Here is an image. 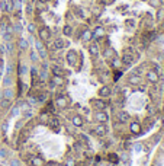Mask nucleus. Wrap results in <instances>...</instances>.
Wrapping results in <instances>:
<instances>
[{"label":"nucleus","mask_w":164,"mask_h":166,"mask_svg":"<svg viewBox=\"0 0 164 166\" xmlns=\"http://www.w3.org/2000/svg\"><path fill=\"white\" fill-rule=\"evenodd\" d=\"M141 130H142V127H141L139 122H137V121H131V122H129V131H131L132 134H139Z\"/></svg>","instance_id":"423d86ee"},{"label":"nucleus","mask_w":164,"mask_h":166,"mask_svg":"<svg viewBox=\"0 0 164 166\" xmlns=\"http://www.w3.org/2000/svg\"><path fill=\"white\" fill-rule=\"evenodd\" d=\"M17 45H19V50H26L28 48V41L25 39V38H20L19 39V42H17Z\"/></svg>","instance_id":"412c9836"},{"label":"nucleus","mask_w":164,"mask_h":166,"mask_svg":"<svg viewBox=\"0 0 164 166\" xmlns=\"http://www.w3.org/2000/svg\"><path fill=\"white\" fill-rule=\"evenodd\" d=\"M64 47H66V41H64V39L57 38V39L54 41V48H55V50H63Z\"/></svg>","instance_id":"f3484780"},{"label":"nucleus","mask_w":164,"mask_h":166,"mask_svg":"<svg viewBox=\"0 0 164 166\" xmlns=\"http://www.w3.org/2000/svg\"><path fill=\"white\" fill-rule=\"evenodd\" d=\"M108 127L105 125V124H99V125H96L95 127V133L98 134V135H105V134H108Z\"/></svg>","instance_id":"9b49d317"},{"label":"nucleus","mask_w":164,"mask_h":166,"mask_svg":"<svg viewBox=\"0 0 164 166\" xmlns=\"http://www.w3.org/2000/svg\"><path fill=\"white\" fill-rule=\"evenodd\" d=\"M3 84H6V86H10V84H12V77H10V74H7V76L3 79Z\"/></svg>","instance_id":"cd10ccee"},{"label":"nucleus","mask_w":164,"mask_h":166,"mask_svg":"<svg viewBox=\"0 0 164 166\" xmlns=\"http://www.w3.org/2000/svg\"><path fill=\"white\" fill-rule=\"evenodd\" d=\"M113 54L115 52H113L112 48H108V50H105V54L103 55H105V58H113Z\"/></svg>","instance_id":"393cba45"},{"label":"nucleus","mask_w":164,"mask_h":166,"mask_svg":"<svg viewBox=\"0 0 164 166\" xmlns=\"http://www.w3.org/2000/svg\"><path fill=\"white\" fill-rule=\"evenodd\" d=\"M71 122H73V125H76V127H83L84 119H83L80 115H74L73 118H71Z\"/></svg>","instance_id":"2eb2a0df"},{"label":"nucleus","mask_w":164,"mask_h":166,"mask_svg":"<svg viewBox=\"0 0 164 166\" xmlns=\"http://www.w3.org/2000/svg\"><path fill=\"white\" fill-rule=\"evenodd\" d=\"M135 149H137V150H141V149H142V146H139V144H137V146H135Z\"/></svg>","instance_id":"58836bf2"},{"label":"nucleus","mask_w":164,"mask_h":166,"mask_svg":"<svg viewBox=\"0 0 164 166\" xmlns=\"http://www.w3.org/2000/svg\"><path fill=\"white\" fill-rule=\"evenodd\" d=\"M63 32H64V35H67V36H70V35L73 33V29H71V26H68V25H66V26H64V29H63Z\"/></svg>","instance_id":"bb28decb"},{"label":"nucleus","mask_w":164,"mask_h":166,"mask_svg":"<svg viewBox=\"0 0 164 166\" xmlns=\"http://www.w3.org/2000/svg\"><path fill=\"white\" fill-rule=\"evenodd\" d=\"M102 1H103V3H106V4H109V3H112L113 0H102Z\"/></svg>","instance_id":"4c0bfd02"},{"label":"nucleus","mask_w":164,"mask_h":166,"mask_svg":"<svg viewBox=\"0 0 164 166\" xmlns=\"http://www.w3.org/2000/svg\"><path fill=\"white\" fill-rule=\"evenodd\" d=\"M3 99V90H0V100Z\"/></svg>","instance_id":"ea45409f"},{"label":"nucleus","mask_w":164,"mask_h":166,"mask_svg":"<svg viewBox=\"0 0 164 166\" xmlns=\"http://www.w3.org/2000/svg\"><path fill=\"white\" fill-rule=\"evenodd\" d=\"M163 23H164V17H163Z\"/></svg>","instance_id":"a19ab883"},{"label":"nucleus","mask_w":164,"mask_h":166,"mask_svg":"<svg viewBox=\"0 0 164 166\" xmlns=\"http://www.w3.org/2000/svg\"><path fill=\"white\" fill-rule=\"evenodd\" d=\"M51 82L54 83L55 86H60V84H64V79H63L61 76H54Z\"/></svg>","instance_id":"4be33fe9"},{"label":"nucleus","mask_w":164,"mask_h":166,"mask_svg":"<svg viewBox=\"0 0 164 166\" xmlns=\"http://www.w3.org/2000/svg\"><path fill=\"white\" fill-rule=\"evenodd\" d=\"M31 76H32V82H38L39 80V76H38V71H36V68H31Z\"/></svg>","instance_id":"b1692460"},{"label":"nucleus","mask_w":164,"mask_h":166,"mask_svg":"<svg viewBox=\"0 0 164 166\" xmlns=\"http://www.w3.org/2000/svg\"><path fill=\"white\" fill-rule=\"evenodd\" d=\"M158 79H160V77H158V73H157L155 70H150L147 73V80L150 83H157Z\"/></svg>","instance_id":"6e6552de"},{"label":"nucleus","mask_w":164,"mask_h":166,"mask_svg":"<svg viewBox=\"0 0 164 166\" xmlns=\"http://www.w3.org/2000/svg\"><path fill=\"white\" fill-rule=\"evenodd\" d=\"M1 128H3V131H6V130H7V122H6V121L3 122V125H1Z\"/></svg>","instance_id":"e433bc0d"},{"label":"nucleus","mask_w":164,"mask_h":166,"mask_svg":"<svg viewBox=\"0 0 164 166\" xmlns=\"http://www.w3.org/2000/svg\"><path fill=\"white\" fill-rule=\"evenodd\" d=\"M150 4L152 6V7H161V0H150Z\"/></svg>","instance_id":"a878e982"},{"label":"nucleus","mask_w":164,"mask_h":166,"mask_svg":"<svg viewBox=\"0 0 164 166\" xmlns=\"http://www.w3.org/2000/svg\"><path fill=\"white\" fill-rule=\"evenodd\" d=\"M89 51H90V54L92 55H99V44L98 42H92L90 45H89Z\"/></svg>","instance_id":"a211bd4d"},{"label":"nucleus","mask_w":164,"mask_h":166,"mask_svg":"<svg viewBox=\"0 0 164 166\" xmlns=\"http://www.w3.org/2000/svg\"><path fill=\"white\" fill-rule=\"evenodd\" d=\"M6 47H7V52H9V54H12V50H13L12 41H6Z\"/></svg>","instance_id":"473e14b6"},{"label":"nucleus","mask_w":164,"mask_h":166,"mask_svg":"<svg viewBox=\"0 0 164 166\" xmlns=\"http://www.w3.org/2000/svg\"><path fill=\"white\" fill-rule=\"evenodd\" d=\"M47 124H48V127H51L52 130H55V128H58V127H60V119H58V118H55V116H48Z\"/></svg>","instance_id":"1a4fd4ad"},{"label":"nucleus","mask_w":164,"mask_h":166,"mask_svg":"<svg viewBox=\"0 0 164 166\" xmlns=\"http://www.w3.org/2000/svg\"><path fill=\"white\" fill-rule=\"evenodd\" d=\"M49 36H51V32H49L47 28H41L39 29V39L41 41H48Z\"/></svg>","instance_id":"ddd939ff"},{"label":"nucleus","mask_w":164,"mask_h":166,"mask_svg":"<svg viewBox=\"0 0 164 166\" xmlns=\"http://www.w3.org/2000/svg\"><path fill=\"white\" fill-rule=\"evenodd\" d=\"M164 17V9L163 7H158V12H157V19L160 20V19H163Z\"/></svg>","instance_id":"c756f323"},{"label":"nucleus","mask_w":164,"mask_h":166,"mask_svg":"<svg viewBox=\"0 0 164 166\" xmlns=\"http://www.w3.org/2000/svg\"><path fill=\"white\" fill-rule=\"evenodd\" d=\"M67 61H68V64H71V66H76L77 64V61H79V57H77V52L76 51H68L67 52Z\"/></svg>","instance_id":"f03ea898"},{"label":"nucleus","mask_w":164,"mask_h":166,"mask_svg":"<svg viewBox=\"0 0 164 166\" xmlns=\"http://www.w3.org/2000/svg\"><path fill=\"white\" fill-rule=\"evenodd\" d=\"M128 83L132 84V86H137V84H139L141 83V76H138V74H132L128 77Z\"/></svg>","instance_id":"4468645a"},{"label":"nucleus","mask_w":164,"mask_h":166,"mask_svg":"<svg viewBox=\"0 0 164 166\" xmlns=\"http://www.w3.org/2000/svg\"><path fill=\"white\" fill-rule=\"evenodd\" d=\"M92 105H93L98 111H105V109H106V106H108V105H106V102H105L103 99H93L92 100Z\"/></svg>","instance_id":"20e7f679"},{"label":"nucleus","mask_w":164,"mask_h":166,"mask_svg":"<svg viewBox=\"0 0 164 166\" xmlns=\"http://www.w3.org/2000/svg\"><path fill=\"white\" fill-rule=\"evenodd\" d=\"M3 98H4V99L12 100L13 98H15V92H13L10 87H7V89H4V90H3Z\"/></svg>","instance_id":"dca6fc26"},{"label":"nucleus","mask_w":164,"mask_h":166,"mask_svg":"<svg viewBox=\"0 0 164 166\" xmlns=\"http://www.w3.org/2000/svg\"><path fill=\"white\" fill-rule=\"evenodd\" d=\"M35 47H36V50L39 52V55L42 57V58H47V50H45V47H44V44H42V41L41 39H36L35 41Z\"/></svg>","instance_id":"7ed1b4c3"},{"label":"nucleus","mask_w":164,"mask_h":166,"mask_svg":"<svg viewBox=\"0 0 164 166\" xmlns=\"http://www.w3.org/2000/svg\"><path fill=\"white\" fill-rule=\"evenodd\" d=\"M92 38H93V32H92L90 29H86V31H83V33H82V39L84 41V42L90 41Z\"/></svg>","instance_id":"6ab92c4d"},{"label":"nucleus","mask_w":164,"mask_h":166,"mask_svg":"<svg viewBox=\"0 0 164 166\" xmlns=\"http://www.w3.org/2000/svg\"><path fill=\"white\" fill-rule=\"evenodd\" d=\"M6 156H7V150L0 149V157H6Z\"/></svg>","instance_id":"72a5a7b5"},{"label":"nucleus","mask_w":164,"mask_h":166,"mask_svg":"<svg viewBox=\"0 0 164 166\" xmlns=\"http://www.w3.org/2000/svg\"><path fill=\"white\" fill-rule=\"evenodd\" d=\"M9 106H10V100L9 99H4V98H3V99L0 100V108H1V109H7Z\"/></svg>","instance_id":"5701e85b"},{"label":"nucleus","mask_w":164,"mask_h":166,"mask_svg":"<svg viewBox=\"0 0 164 166\" xmlns=\"http://www.w3.org/2000/svg\"><path fill=\"white\" fill-rule=\"evenodd\" d=\"M112 95V89L109 87V86H103V87H100L99 89V96H102V98H109Z\"/></svg>","instance_id":"0eeeda50"},{"label":"nucleus","mask_w":164,"mask_h":166,"mask_svg":"<svg viewBox=\"0 0 164 166\" xmlns=\"http://www.w3.org/2000/svg\"><path fill=\"white\" fill-rule=\"evenodd\" d=\"M103 35H105V29L102 26H98L95 29V32H93V38H102Z\"/></svg>","instance_id":"aec40b11"},{"label":"nucleus","mask_w":164,"mask_h":166,"mask_svg":"<svg viewBox=\"0 0 164 166\" xmlns=\"http://www.w3.org/2000/svg\"><path fill=\"white\" fill-rule=\"evenodd\" d=\"M93 119H96L100 124H105V122L109 121V114L105 112V111H96V112L93 114Z\"/></svg>","instance_id":"f257e3e1"},{"label":"nucleus","mask_w":164,"mask_h":166,"mask_svg":"<svg viewBox=\"0 0 164 166\" xmlns=\"http://www.w3.org/2000/svg\"><path fill=\"white\" fill-rule=\"evenodd\" d=\"M116 118L119 119V122H128L129 119H131V116L128 112H125V111H119L118 114H116Z\"/></svg>","instance_id":"9d476101"},{"label":"nucleus","mask_w":164,"mask_h":166,"mask_svg":"<svg viewBox=\"0 0 164 166\" xmlns=\"http://www.w3.org/2000/svg\"><path fill=\"white\" fill-rule=\"evenodd\" d=\"M52 71H54V76H61L63 74V70L58 68V67H52Z\"/></svg>","instance_id":"c85d7f7f"},{"label":"nucleus","mask_w":164,"mask_h":166,"mask_svg":"<svg viewBox=\"0 0 164 166\" xmlns=\"http://www.w3.org/2000/svg\"><path fill=\"white\" fill-rule=\"evenodd\" d=\"M122 63H124L125 66H131L132 63H134V55H132L129 51H125V52H124V55H122Z\"/></svg>","instance_id":"39448f33"},{"label":"nucleus","mask_w":164,"mask_h":166,"mask_svg":"<svg viewBox=\"0 0 164 166\" xmlns=\"http://www.w3.org/2000/svg\"><path fill=\"white\" fill-rule=\"evenodd\" d=\"M55 105H57L58 108H66L67 105H68V100H67L64 96L58 95V96H57V99H55Z\"/></svg>","instance_id":"f8f14e48"},{"label":"nucleus","mask_w":164,"mask_h":166,"mask_svg":"<svg viewBox=\"0 0 164 166\" xmlns=\"http://www.w3.org/2000/svg\"><path fill=\"white\" fill-rule=\"evenodd\" d=\"M112 64H113L115 67H118L119 64H121V60H118V58H113V60H112Z\"/></svg>","instance_id":"c9c22d12"},{"label":"nucleus","mask_w":164,"mask_h":166,"mask_svg":"<svg viewBox=\"0 0 164 166\" xmlns=\"http://www.w3.org/2000/svg\"><path fill=\"white\" fill-rule=\"evenodd\" d=\"M28 31H29L31 33L36 32V26H35V23H29V25H28Z\"/></svg>","instance_id":"2f4dec72"},{"label":"nucleus","mask_w":164,"mask_h":166,"mask_svg":"<svg viewBox=\"0 0 164 166\" xmlns=\"http://www.w3.org/2000/svg\"><path fill=\"white\" fill-rule=\"evenodd\" d=\"M6 29H7V26H6L4 23H1V25H0V35H1V38L4 36V33H6Z\"/></svg>","instance_id":"7c9ffc66"},{"label":"nucleus","mask_w":164,"mask_h":166,"mask_svg":"<svg viewBox=\"0 0 164 166\" xmlns=\"http://www.w3.org/2000/svg\"><path fill=\"white\" fill-rule=\"evenodd\" d=\"M31 60H32V61H36V60H38V55H36V52H35V51L31 52Z\"/></svg>","instance_id":"f704fd0d"}]
</instances>
